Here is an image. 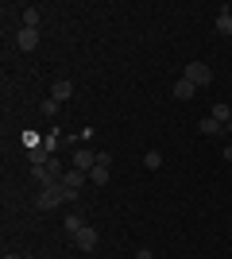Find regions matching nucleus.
Here are the masks:
<instances>
[{"label": "nucleus", "mask_w": 232, "mask_h": 259, "mask_svg": "<svg viewBox=\"0 0 232 259\" xmlns=\"http://www.w3.org/2000/svg\"><path fill=\"white\" fill-rule=\"evenodd\" d=\"M66 197H77V194H70V190H66V186H62V182H55V186H43V190H39V197H35V205H39V209H43V213H47V209L62 205Z\"/></svg>", "instance_id": "f257e3e1"}, {"label": "nucleus", "mask_w": 232, "mask_h": 259, "mask_svg": "<svg viewBox=\"0 0 232 259\" xmlns=\"http://www.w3.org/2000/svg\"><path fill=\"white\" fill-rule=\"evenodd\" d=\"M186 81H194L198 89H205V85L213 81V70H209L205 62H190V66H186Z\"/></svg>", "instance_id": "f03ea898"}, {"label": "nucleus", "mask_w": 232, "mask_h": 259, "mask_svg": "<svg viewBox=\"0 0 232 259\" xmlns=\"http://www.w3.org/2000/svg\"><path fill=\"white\" fill-rule=\"evenodd\" d=\"M70 162H74V166H77V170H93V166H97V151H89V147H77V151H74V159H70Z\"/></svg>", "instance_id": "7ed1b4c3"}, {"label": "nucleus", "mask_w": 232, "mask_h": 259, "mask_svg": "<svg viewBox=\"0 0 232 259\" xmlns=\"http://www.w3.org/2000/svg\"><path fill=\"white\" fill-rule=\"evenodd\" d=\"M16 47H20V51H35V47H39V31H35V27H20V31H16Z\"/></svg>", "instance_id": "20e7f679"}, {"label": "nucleus", "mask_w": 232, "mask_h": 259, "mask_svg": "<svg viewBox=\"0 0 232 259\" xmlns=\"http://www.w3.org/2000/svg\"><path fill=\"white\" fill-rule=\"evenodd\" d=\"M85 178H89L85 170H77V166H70V170L62 174V186H66L70 194H77V190H81V186H85Z\"/></svg>", "instance_id": "39448f33"}, {"label": "nucleus", "mask_w": 232, "mask_h": 259, "mask_svg": "<svg viewBox=\"0 0 232 259\" xmlns=\"http://www.w3.org/2000/svg\"><path fill=\"white\" fill-rule=\"evenodd\" d=\"M74 244H77L81 251H93V248H97V228H89V225H85V228L74 236Z\"/></svg>", "instance_id": "423d86ee"}, {"label": "nucleus", "mask_w": 232, "mask_h": 259, "mask_svg": "<svg viewBox=\"0 0 232 259\" xmlns=\"http://www.w3.org/2000/svg\"><path fill=\"white\" fill-rule=\"evenodd\" d=\"M51 97H55L58 105H62V101H70V97H74V81H70V77H58L55 89H51Z\"/></svg>", "instance_id": "0eeeda50"}, {"label": "nucleus", "mask_w": 232, "mask_h": 259, "mask_svg": "<svg viewBox=\"0 0 232 259\" xmlns=\"http://www.w3.org/2000/svg\"><path fill=\"white\" fill-rule=\"evenodd\" d=\"M194 93H198V85H194V81H186V77H182V81H174V97H178V101H190Z\"/></svg>", "instance_id": "6e6552de"}, {"label": "nucleus", "mask_w": 232, "mask_h": 259, "mask_svg": "<svg viewBox=\"0 0 232 259\" xmlns=\"http://www.w3.org/2000/svg\"><path fill=\"white\" fill-rule=\"evenodd\" d=\"M198 132H201V136H224V124H217L213 116H205V120L198 124Z\"/></svg>", "instance_id": "1a4fd4ad"}, {"label": "nucleus", "mask_w": 232, "mask_h": 259, "mask_svg": "<svg viewBox=\"0 0 232 259\" xmlns=\"http://www.w3.org/2000/svg\"><path fill=\"white\" fill-rule=\"evenodd\" d=\"M209 116L217 120V124H224V128H228V120H232V108L221 101V105H213V108H209Z\"/></svg>", "instance_id": "9d476101"}, {"label": "nucleus", "mask_w": 232, "mask_h": 259, "mask_svg": "<svg viewBox=\"0 0 232 259\" xmlns=\"http://www.w3.org/2000/svg\"><path fill=\"white\" fill-rule=\"evenodd\" d=\"M62 228H66V236L74 240L77 232H81V228H85V221H81V217H77V213H70V217H66V225H62Z\"/></svg>", "instance_id": "9b49d317"}, {"label": "nucleus", "mask_w": 232, "mask_h": 259, "mask_svg": "<svg viewBox=\"0 0 232 259\" xmlns=\"http://www.w3.org/2000/svg\"><path fill=\"white\" fill-rule=\"evenodd\" d=\"M217 31L221 35H232V12L221 8V16H217Z\"/></svg>", "instance_id": "f8f14e48"}, {"label": "nucleus", "mask_w": 232, "mask_h": 259, "mask_svg": "<svg viewBox=\"0 0 232 259\" xmlns=\"http://www.w3.org/2000/svg\"><path fill=\"white\" fill-rule=\"evenodd\" d=\"M89 182H93V186H105V182H109V166H93V170H89Z\"/></svg>", "instance_id": "ddd939ff"}, {"label": "nucleus", "mask_w": 232, "mask_h": 259, "mask_svg": "<svg viewBox=\"0 0 232 259\" xmlns=\"http://www.w3.org/2000/svg\"><path fill=\"white\" fill-rule=\"evenodd\" d=\"M39 112H43L47 120H55V116H58V101H55V97H47L43 105H39Z\"/></svg>", "instance_id": "4468645a"}, {"label": "nucleus", "mask_w": 232, "mask_h": 259, "mask_svg": "<svg viewBox=\"0 0 232 259\" xmlns=\"http://www.w3.org/2000/svg\"><path fill=\"white\" fill-rule=\"evenodd\" d=\"M23 27H35V31H39V8H23Z\"/></svg>", "instance_id": "2eb2a0df"}, {"label": "nucleus", "mask_w": 232, "mask_h": 259, "mask_svg": "<svg viewBox=\"0 0 232 259\" xmlns=\"http://www.w3.org/2000/svg\"><path fill=\"white\" fill-rule=\"evenodd\" d=\"M144 166H147V170H159V166H163V155H159V151H147L144 155Z\"/></svg>", "instance_id": "dca6fc26"}, {"label": "nucleus", "mask_w": 232, "mask_h": 259, "mask_svg": "<svg viewBox=\"0 0 232 259\" xmlns=\"http://www.w3.org/2000/svg\"><path fill=\"white\" fill-rule=\"evenodd\" d=\"M58 136H62V132H51V136H47V143H43L47 151H55V147H58Z\"/></svg>", "instance_id": "f3484780"}, {"label": "nucleus", "mask_w": 232, "mask_h": 259, "mask_svg": "<svg viewBox=\"0 0 232 259\" xmlns=\"http://www.w3.org/2000/svg\"><path fill=\"white\" fill-rule=\"evenodd\" d=\"M23 143H27V147H31V151H35V143H39V136H35V132L27 128V132H23Z\"/></svg>", "instance_id": "a211bd4d"}, {"label": "nucleus", "mask_w": 232, "mask_h": 259, "mask_svg": "<svg viewBox=\"0 0 232 259\" xmlns=\"http://www.w3.org/2000/svg\"><path fill=\"white\" fill-rule=\"evenodd\" d=\"M97 166H112V155L109 151H97Z\"/></svg>", "instance_id": "6ab92c4d"}, {"label": "nucleus", "mask_w": 232, "mask_h": 259, "mask_svg": "<svg viewBox=\"0 0 232 259\" xmlns=\"http://www.w3.org/2000/svg\"><path fill=\"white\" fill-rule=\"evenodd\" d=\"M135 259H155V255H151V248H140V251H135Z\"/></svg>", "instance_id": "aec40b11"}, {"label": "nucleus", "mask_w": 232, "mask_h": 259, "mask_svg": "<svg viewBox=\"0 0 232 259\" xmlns=\"http://www.w3.org/2000/svg\"><path fill=\"white\" fill-rule=\"evenodd\" d=\"M224 162H232V143H228V147H224Z\"/></svg>", "instance_id": "412c9836"}, {"label": "nucleus", "mask_w": 232, "mask_h": 259, "mask_svg": "<svg viewBox=\"0 0 232 259\" xmlns=\"http://www.w3.org/2000/svg\"><path fill=\"white\" fill-rule=\"evenodd\" d=\"M4 259H23V255H12V251H4Z\"/></svg>", "instance_id": "4be33fe9"}, {"label": "nucleus", "mask_w": 232, "mask_h": 259, "mask_svg": "<svg viewBox=\"0 0 232 259\" xmlns=\"http://www.w3.org/2000/svg\"><path fill=\"white\" fill-rule=\"evenodd\" d=\"M228 136H232V120H228Z\"/></svg>", "instance_id": "5701e85b"}]
</instances>
